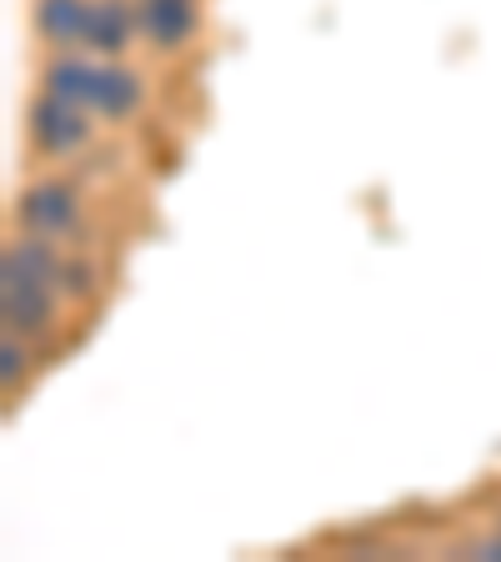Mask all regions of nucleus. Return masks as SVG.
Here are the masks:
<instances>
[{
    "mask_svg": "<svg viewBox=\"0 0 501 562\" xmlns=\"http://www.w3.org/2000/svg\"><path fill=\"white\" fill-rule=\"evenodd\" d=\"M0 312H5V331L35 337V331H46L50 316H56V286L31 277V271L5 251V261H0Z\"/></svg>",
    "mask_w": 501,
    "mask_h": 562,
    "instance_id": "1",
    "label": "nucleus"
},
{
    "mask_svg": "<svg viewBox=\"0 0 501 562\" xmlns=\"http://www.w3.org/2000/svg\"><path fill=\"white\" fill-rule=\"evenodd\" d=\"M0 372H5V386H15L25 372V351H21V341H15V331L5 337V347H0Z\"/></svg>",
    "mask_w": 501,
    "mask_h": 562,
    "instance_id": "10",
    "label": "nucleus"
},
{
    "mask_svg": "<svg viewBox=\"0 0 501 562\" xmlns=\"http://www.w3.org/2000/svg\"><path fill=\"white\" fill-rule=\"evenodd\" d=\"M477 558L481 562H501V532L497 538H487V542H477Z\"/></svg>",
    "mask_w": 501,
    "mask_h": 562,
    "instance_id": "11",
    "label": "nucleus"
},
{
    "mask_svg": "<svg viewBox=\"0 0 501 562\" xmlns=\"http://www.w3.org/2000/svg\"><path fill=\"white\" fill-rule=\"evenodd\" d=\"M31 136L46 156H70L81 151L86 136H91V116H86V105L60 101V95L46 91L31 105Z\"/></svg>",
    "mask_w": 501,
    "mask_h": 562,
    "instance_id": "2",
    "label": "nucleus"
},
{
    "mask_svg": "<svg viewBox=\"0 0 501 562\" xmlns=\"http://www.w3.org/2000/svg\"><path fill=\"white\" fill-rule=\"evenodd\" d=\"M136 21L156 50H181L196 31V0H136Z\"/></svg>",
    "mask_w": 501,
    "mask_h": 562,
    "instance_id": "4",
    "label": "nucleus"
},
{
    "mask_svg": "<svg viewBox=\"0 0 501 562\" xmlns=\"http://www.w3.org/2000/svg\"><path fill=\"white\" fill-rule=\"evenodd\" d=\"M136 31H140V21L126 0H95L91 21H86V46L101 50V56H121Z\"/></svg>",
    "mask_w": 501,
    "mask_h": 562,
    "instance_id": "5",
    "label": "nucleus"
},
{
    "mask_svg": "<svg viewBox=\"0 0 501 562\" xmlns=\"http://www.w3.org/2000/svg\"><path fill=\"white\" fill-rule=\"evenodd\" d=\"M95 76H101V66H91V60H76V56H60L56 66L46 70V91H50V95H60V101L91 105V95H95Z\"/></svg>",
    "mask_w": 501,
    "mask_h": 562,
    "instance_id": "8",
    "label": "nucleus"
},
{
    "mask_svg": "<svg viewBox=\"0 0 501 562\" xmlns=\"http://www.w3.org/2000/svg\"><path fill=\"white\" fill-rule=\"evenodd\" d=\"M91 5L86 0H41L35 5V31L46 35L50 46H81Z\"/></svg>",
    "mask_w": 501,
    "mask_h": 562,
    "instance_id": "7",
    "label": "nucleus"
},
{
    "mask_svg": "<svg viewBox=\"0 0 501 562\" xmlns=\"http://www.w3.org/2000/svg\"><path fill=\"white\" fill-rule=\"evenodd\" d=\"M91 111L101 121H130L140 111V81L136 70L126 66H101L95 76V95H91Z\"/></svg>",
    "mask_w": 501,
    "mask_h": 562,
    "instance_id": "6",
    "label": "nucleus"
},
{
    "mask_svg": "<svg viewBox=\"0 0 501 562\" xmlns=\"http://www.w3.org/2000/svg\"><path fill=\"white\" fill-rule=\"evenodd\" d=\"M60 292L66 296H91L95 292V267L91 261H66V271H60Z\"/></svg>",
    "mask_w": 501,
    "mask_h": 562,
    "instance_id": "9",
    "label": "nucleus"
},
{
    "mask_svg": "<svg viewBox=\"0 0 501 562\" xmlns=\"http://www.w3.org/2000/svg\"><path fill=\"white\" fill-rule=\"evenodd\" d=\"M21 222H25V232L46 236V241L70 236L76 232V222H81L76 191L60 187V181H41V187H31L25 191V201H21Z\"/></svg>",
    "mask_w": 501,
    "mask_h": 562,
    "instance_id": "3",
    "label": "nucleus"
}]
</instances>
